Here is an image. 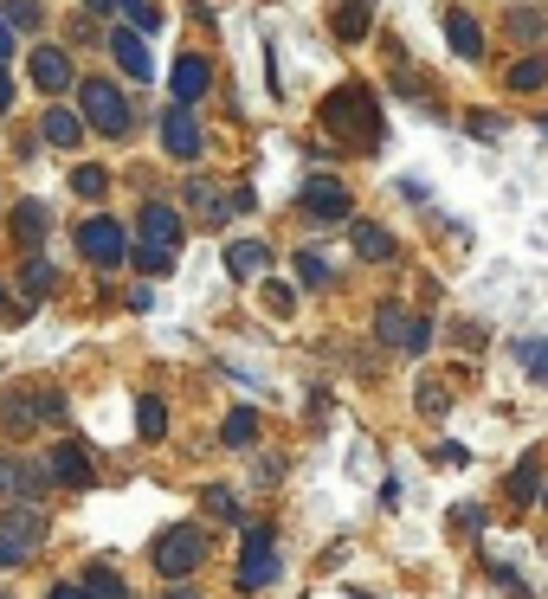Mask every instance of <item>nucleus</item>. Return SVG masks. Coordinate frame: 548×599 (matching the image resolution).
I'll return each instance as SVG.
<instances>
[{
    "instance_id": "obj_1",
    "label": "nucleus",
    "mask_w": 548,
    "mask_h": 599,
    "mask_svg": "<svg viewBox=\"0 0 548 599\" xmlns=\"http://www.w3.org/2000/svg\"><path fill=\"white\" fill-rule=\"evenodd\" d=\"M323 130L343 135V142H381V104H374V91L368 84H343V91H330L323 97Z\"/></svg>"
},
{
    "instance_id": "obj_2",
    "label": "nucleus",
    "mask_w": 548,
    "mask_h": 599,
    "mask_svg": "<svg viewBox=\"0 0 548 599\" xmlns=\"http://www.w3.org/2000/svg\"><path fill=\"white\" fill-rule=\"evenodd\" d=\"M148 561H155V574H162V580H188V574H201L206 529H201V523H168V529L155 535Z\"/></svg>"
},
{
    "instance_id": "obj_3",
    "label": "nucleus",
    "mask_w": 548,
    "mask_h": 599,
    "mask_svg": "<svg viewBox=\"0 0 548 599\" xmlns=\"http://www.w3.org/2000/svg\"><path fill=\"white\" fill-rule=\"evenodd\" d=\"M78 104H84V123L97 135H110V142H123V135L136 130V110H130V97L110 77H84L78 84Z\"/></svg>"
},
{
    "instance_id": "obj_4",
    "label": "nucleus",
    "mask_w": 548,
    "mask_h": 599,
    "mask_svg": "<svg viewBox=\"0 0 548 599\" xmlns=\"http://www.w3.org/2000/svg\"><path fill=\"white\" fill-rule=\"evenodd\" d=\"M246 529V548H239V594H265L277 574V529L272 523H239Z\"/></svg>"
},
{
    "instance_id": "obj_5",
    "label": "nucleus",
    "mask_w": 548,
    "mask_h": 599,
    "mask_svg": "<svg viewBox=\"0 0 548 599\" xmlns=\"http://www.w3.org/2000/svg\"><path fill=\"white\" fill-rule=\"evenodd\" d=\"M46 541V510L39 503H7L0 516V567H20L26 554H39Z\"/></svg>"
},
{
    "instance_id": "obj_6",
    "label": "nucleus",
    "mask_w": 548,
    "mask_h": 599,
    "mask_svg": "<svg viewBox=\"0 0 548 599\" xmlns=\"http://www.w3.org/2000/svg\"><path fill=\"white\" fill-rule=\"evenodd\" d=\"M374 335H381V348H394V355H426L432 348V323L407 310V303H381L374 310Z\"/></svg>"
},
{
    "instance_id": "obj_7",
    "label": "nucleus",
    "mask_w": 548,
    "mask_h": 599,
    "mask_svg": "<svg viewBox=\"0 0 548 599\" xmlns=\"http://www.w3.org/2000/svg\"><path fill=\"white\" fill-rule=\"evenodd\" d=\"M78 252H84L97 271H117L123 259H130V232H123L110 213H91V219H78Z\"/></svg>"
},
{
    "instance_id": "obj_8",
    "label": "nucleus",
    "mask_w": 548,
    "mask_h": 599,
    "mask_svg": "<svg viewBox=\"0 0 548 599\" xmlns=\"http://www.w3.org/2000/svg\"><path fill=\"white\" fill-rule=\"evenodd\" d=\"M297 206H303V219H317V226H336V219L355 213V200H348V188L336 175H310L303 194H297Z\"/></svg>"
},
{
    "instance_id": "obj_9",
    "label": "nucleus",
    "mask_w": 548,
    "mask_h": 599,
    "mask_svg": "<svg viewBox=\"0 0 548 599\" xmlns=\"http://www.w3.org/2000/svg\"><path fill=\"white\" fill-rule=\"evenodd\" d=\"M46 483H52L46 465H33V458H20V452H0V503H39Z\"/></svg>"
},
{
    "instance_id": "obj_10",
    "label": "nucleus",
    "mask_w": 548,
    "mask_h": 599,
    "mask_svg": "<svg viewBox=\"0 0 548 599\" xmlns=\"http://www.w3.org/2000/svg\"><path fill=\"white\" fill-rule=\"evenodd\" d=\"M46 477H52V483H65V490H91V483H97V458H91V445L59 439V445H52V458H46Z\"/></svg>"
},
{
    "instance_id": "obj_11",
    "label": "nucleus",
    "mask_w": 548,
    "mask_h": 599,
    "mask_svg": "<svg viewBox=\"0 0 548 599\" xmlns=\"http://www.w3.org/2000/svg\"><path fill=\"white\" fill-rule=\"evenodd\" d=\"M162 148H168V161H201V123H194V104L162 110Z\"/></svg>"
},
{
    "instance_id": "obj_12",
    "label": "nucleus",
    "mask_w": 548,
    "mask_h": 599,
    "mask_svg": "<svg viewBox=\"0 0 548 599\" xmlns=\"http://www.w3.org/2000/svg\"><path fill=\"white\" fill-rule=\"evenodd\" d=\"M136 226H142V245H168V252H181V239H188V226H181V213H175L168 200H148Z\"/></svg>"
},
{
    "instance_id": "obj_13",
    "label": "nucleus",
    "mask_w": 548,
    "mask_h": 599,
    "mask_svg": "<svg viewBox=\"0 0 548 599\" xmlns=\"http://www.w3.org/2000/svg\"><path fill=\"white\" fill-rule=\"evenodd\" d=\"M168 91H175V104H201L206 91H213V65H206L201 52H181L175 71H168Z\"/></svg>"
},
{
    "instance_id": "obj_14",
    "label": "nucleus",
    "mask_w": 548,
    "mask_h": 599,
    "mask_svg": "<svg viewBox=\"0 0 548 599\" xmlns=\"http://www.w3.org/2000/svg\"><path fill=\"white\" fill-rule=\"evenodd\" d=\"M348 245H355V259H368V265H394V259H401V239H394L388 226H374V219H355V226H348Z\"/></svg>"
},
{
    "instance_id": "obj_15",
    "label": "nucleus",
    "mask_w": 548,
    "mask_h": 599,
    "mask_svg": "<svg viewBox=\"0 0 548 599\" xmlns=\"http://www.w3.org/2000/svg\"><path fill=\"white\" fill-rule=\"evenodd\" d=\"M33 84H39V91H46V97H59V91H71V77H78V71H71V52L65 46H39V52H33Z\"/></svg>"
},
{
    "instance_id": "obj_16",
    "label": "nucleus",
    "mask_w": 548,
    "mask_h": 599,
    "mask_svg": "<svg viewBox=\"0 0 548 599\" xmlns=\"http://www.w3.org/2000/svg\"><path fill=\"white\" fill-rule=\"evenodd\" d=\"M181 200L194 206V219H206V226H226V219H233V194H226V188H213L206 175H194V181L181 188Z\"/></svg>"
},
{
    "instance_id": "obj_17",
    "label": "nucleus",
    "mask_w": 548,
    "mask_h": 599,
    "mask_svg": "<svg viewBox=\"0 0 548 599\" xmlns=\"http://www.w3.org/2000/svg\"><path fill=\"white\" fill-rule=\"evenodd\" d=\"M110 59L130 71V84H148V77H155V59H148L142 33H130V26H117V33H110Z\"/></svg>"
},
{
    "instance_id": "obj_18",
    "label": "nucleus",
    "mask_w": 548,
    "mask_h": 599,
    "mask_svg": "<svg viewBox=\"0 0 548 599\" xmlns=\"http://www.w3.org/2000/svg\"><path fill=\"white\" fill-rule=\"evenodd\" d=\"M445 46H452L465 65H472V59H484V26L465 13V7H452V13H445Z\"/></svg>"
},
{
    "instance_id": "obj_19",
    "label": "nucleus",
    "mask_w": 548,
    "mask_h": 599,
    "mask_svg": "<svg viewBox=\"0 0 548 599\" xmlns=\"http://www.w3.org/2000/svg\"><path fill=\"white\" fill-rule=\"evenodd\" d=\"M226 271H233V277H265V271H272V245H265V239H233V245H226Z\"/></svg>"
},
{
    "instance_id": "obj_20",
    "label": "nucleus",
    "mask_w": 548,
    "mask_h": 599,
    "mask_svg": "<svg viewBox=\"0 0 548 599\" xmlns=\"http://www.w3.org/2000/svg\"><path fill=\"white\" fill-rule=\"evenodd\" d=\"M0 426L26 432V426H46V406H39V387H13L7 406H0Z\"/></svg>"
},
{
    "instance_id": "obj_21",
    "label": "nucleus",
    "mask_w": 548,
    "mask_h": 599,
    "mask_svg": "<svg viewBox=\"0 0 548 599\" xmlns=\"http://www.w3.org/2000/svg\"><path fill=\"white\" fill-rule=\"evenodd\" d=\"M503 490H510V503H536V496H543V452H523Z\"/></svg>"
},
{
    "instance_id": "obj_22",
    "label": "nucleus",
    "mask_w": 548,
    "mask_h": 599,
    "mask_svg": "<svg viewBox=\"0 0 548 599\" xmlns=\"http://www.w3.org/2000/svg\"><path fill=\"white\" fill-rule=\"evenodd\" d=\"M368 33H374V0H343V7H336V39L355 46V39H368Z\"/></svg>"
},
{
    "instance_id": "obj_23",
    "label": "nucleus",
    "mask_w": 548,
    "mask_h": 599,
    "mask_svg": "<svg viewBox=\"0 0 548 599\" xmlns=\"http://www.w3.org/2000/svg\"><path fill=\"white\" fill-rule=\"evenodd\" d=\"M39 239H46V206H39V200H20V206H13V245L26 252V245H39Z\"/></svg>"
},
{
    "instance_id": "obj_24",
    "label": "nucleus",
    "mask_w": 548,
    "mask_h": 599,
    "mask_svg": "<svg viewBox=\"0 0 548 599\" xmlns=\"http://www.w3.org/2000/svg\"><path fill=\"white\" fill-rule=\"evenodd\" d=\"M510 91H516V97L548 91V59H543V52H529V59H516V65H510Z\"/></svg>"
},
{
    "instance_id": "obj_25",
    "label": "nucleus",
    "mask_w": 548,
    "mask_h": 599,
    "mask_svg": "<svg viewBox=\"0 0 548 599\" xmlns=\"http://www.w3.org/2000/svg\"><path fill=\"white\" fill-rule=\"evenodd\" d=\"M39 135H46L52 148H78V135H84V117H78V110H46Z\"/></svg>"
},
{
    "instance_id": "obj_26",
    "label": "nucleus",
    "mask_w": 548,
    "mask_h": 599,
    "mask_svg": "<svg viewBox=\"0 0 548 599\" xmlns=\"http://www.w3.org/2000/svg\"><path fill=\"white\" fill-rule=\"evenodd\" d=\"M543 33H548V7H536V0H529V7H510V39L536 46Z\"/></svg>"
},
{
    "instance_id": "obj_27",
    "label": "nucleus",
    "mask_w": 548,
    "mask_h": 599,
    "mask_svg": "<svg viewBox=\"0 0 548 599\" xmlns=\"http://www.w3.org/2000/svg\"><path fill=\"white\" fill-rule=\"evenodd\" d=\"M20 290H26V310H33V303H46V297H52V265H46V259H39V252H33V259H26V265H20Z\"/></svg>"
},
{
    "instance_id": "obj_28",
    "label": "nucleus",
    "mask_w": 548,
    "mask_h": 599,
    "mask_svg": "<svg viewBox=\"0 0 548 599\" xmlns=\"http://www.w3.org/2000/svg\"><path fill=\"white\" fill-rule=\"evenodd\" d=\"M219 439H226L233 452H246V445L259 439V412H252V406H233V412H226V426H219Z\"/></svg>"
},
{
    "instance_id": "obj_29",
    "label": "nucleus",
    "mask_w": 548,
    "mask_h": 599,
    "mask_svg": "<svg viewBox=\"0 0 548 599\" xmlns=\"http://www.w3.org/2000/svg\"><path fill=\"white\" fill-rule=\"evenodd\" d=\"M0 20L13 33H39L46 26V0H0Z\"/></svg>"
},
{
    "instance_id": "obj_30",
    "label": "nucleus",
    "mask_w": 548,
    "mask_h": 599,
    "mask_svg": "<svg viewBox=\"0 0 548 599\" xmlns=\"http://www.w3.org/2000/svg\"><path fill=\"white\" fill-rule=\"evenodd\" d=\"M136 432L155 445V439H168V399H155V394H142L136 399Z\"/></svg>"
},
{
    "instance_id": "obj_31",
    "label": "nucleus",
    "mask_w": 548,
    "mask_h": 599,
    "mask_svg": "<svg viewBox=\"0 0 548 599\" xmlns=\"http://www.w3.org/2000/svg\"><path fill=\"white\" fill-rule=\"evenodd\" d=\"M516 368H523L536 387H548V342L543 335H523V342H516Z\"/></svg>"
},
{
    "instance_id": "obj_32",
    "label": "nucleus",
    "mask_w": 548,
    "mask_h": 599,
    "mask_svg": "<svg viewBox=\"0 0 548 599\" xmlns=\"http://www.w3.org/2000/svg\"><path fill=\"white\" fill-rule=\"evenodd\" d=\"M290 265H297V284H303V290H330V259H323V252H297Z\"/></svg>"
},
{
    "instance_id": "obj_33",
    "label": "nucleus",
    "mask_w": 548,
    "mask_h": 599,
    "mask_svg": "<svg viewBox=\"0 0 548 599\" xmlns=\"http://www.w3.org/2000/svg\"><path fill=\"white\" fill-rule=\"evenodd\" d=\"M78 587H84L91 599H130V587H123L110 567H84V580H78Z\"/></svg>"
},
{
    "instance_id": "obj_34",
    "label": "nucleus",
    "mask_w": 548,
    "mask_h": 599,
    "mask_svg": "<svg viewBox=\"0 0 548 599\" xmlns=\"http://www.w3.org/2000/svg\"><path fill=\"white\" fill-rule=\"evenodd\" d=\"M130 265H136L142 277H168V271H175V252H168V245H136Z\"/></svg>"
},
{
    "instance_id": "obj_35",
    "label": "nucleus",
    "mask_w": 548,
    "mask_h": 599,
    "mask_svg": "<svg viewBox=\"0 0 548 599\" xmlns=\"http://www.w3.org/2000/svg\"><path fill=\"white\" fill-rule=\"evenodd\" d=\"M104 188H110V175H104L97 161H84V168H71V194H84V200H104Z\"/></svg>"
},
{
    "instance_id": "obj_36",
    "label": "nucleus",
    "mask_w": 548,
    "mask_h": 599,
    "mask_svg": "<svg viewBox=\"0 0 548 599\" xmlns=\"http://www.w3.org/2000/svg\"><path fill=\"white\" fill-rule=\"evenodd\" d=\"M201 503H206V516H219V523H239V496H233L226 483H213Z\"/></svg>"
},
{
    "instance_id": "obj_37",
    "label": "nucleus",
    "mask_w": 548,
    "mask_h": 599,
    "mask_svg": "<svg viewBox=\"0 0 548 599\" xmlns=\"http://www.w3.org/2000/svg\"><path fill=\"white\" fill-rule=\"evenodd\" d=\"M419 412H432V419H439V412H445V406H452V387H439V381H419Z\"/></svg>"
},
{
    "instance_id": "obj_38",
    "label": "nucleus",
    "mask_w": 548,
    "mask_h": 599,
    "mask_svg": "<svg viewBox=\"0 0 548 599\" xmlns=\"http://www.w3.org/2000/svg\"><path fill=\"white\" fill-rule=\"evenodd\" d=\"M452 529L458 535H484V503H458V510H452Z\"/></svg>"
},
{
    "instance_id": "obj_39",
    "label": "nucleus",
    "mask_w": 548,
    "mask_h": 599,
    "mask_svg": "<svg viewBox=\"0 0 548 599\" xmlns=\"http://www.w3.org/2000/svg\"><path fill=\"white\" fill-rule=\"evenodd\" d=\"M265 303H272L277 316H290V303H297V297H290V290H284V284H265Z\"/></svg>"
},
{
    "instance_id": "obj_40",
    "label": "nucleus",
    "mask_w": 548,
    "mask_h": 599,
    "mask_svg": "<svg viewBox=\"0 0 548 599\" xmlns=\"http://www.w3.org/2000/svg\"><path fill=\"white\" fill-rule=\"evenodd\" d=\"M490 574H497V587H503V594H516V599L529 594V587H523V574H510V567H490Z\"/></svg>"
},
{
    "instance_id": "obj_41",
    "label": "nucleus",
    "mask_w": 548,
    "mask_h": 599,
    "mask_svg": "<svg viewBox=\"0 0 548 599\" xmlns=\"http://www.w3.org/2000/svg\"><path fill=\"white\" fill-rule=\"evenodd\" d=\"M46 599H91V594H84L78 580H59V587H52V594H46Z\"/></svg>"
},
{
    "instance_id": "obj_42",
    "label": "nucleus",
    "mask_w": 548,
    "mask_h": 599,
    "mask_svg": "<svg viewBox=\"0 0 548 599\" xmlns=\"http://www.w3.org/2000/svg\"><path fill=\"white\" fill-rule=\"evenodd\" d=\"M13 110V77H7V65H0V117Z\"/></svg>"
},
{
    "instance_id": "obj_43",
    "label": "nucleus",
    "mask_w": 548,
    "mask_h": 599,
    "mask_svg": "<svg viewBox=\"0 0 548 599\" xmlns=\"http://www.w3.org/2000/svg\"><path fill=\"white\" fill-rule=\"evenodd\" d=\"M7 59H13V26L0 20V65H7Z\"/></svg>"
},
{
    "instance_id": "obj_44",
    "label": "nucleus",
    "mask_w": 548,
    "mask_h": 599,
    "mask_svg": "<svg viewBox=\"0 0 548 599\" xmlns=\"http://www.w3.org/2000/svg\"><path fill=\"white\" fill-rule=\"evenodd\" d=\"M168 599H201V594H194V587H181V580H175V587H168Z\"/></svg>"
},
{
    "instance_id": "obj_45",
    "label": "nucleus",
    "mask_w": 548,
    "mask_h": 599,
    "mask_svg": "<svg viewBox=\"0 0 548 599\" xmlns=\"http://www.w3.org/2000/svg\"><path fill=\"white\" fill-rule=\"evenodd\" d=\"M7 310H13V297H7V290H0V316H7Z\"/></svg>"
},
{
    "instance_id": "obj_46",
    "label": "nucleus",
    "mask_w": 548,
    "mask_h": 599,
    "mask_svg": "<svg viewBox=\"0 0 548 599\" xmlns=\"http://www.w3.org/2000/svg\"><path fill=\"white\" fill-rule=\"evenodd\" d=\"M543 135H548V117H543Z\"/></svg>"
},
{
    "instance_id": "obj_47",
    "label": "nucleus",
    "mask_w": 548,
    "mask_h": 599,
    "mask_svg": "<svg viewBox=\"0 0 548 599\" xmlns=\"http://www.w3.org/2000/svg\"><path fill=\"white\" fill-rule=\"evenodd\" d=\"M543 503H548V490H543Z\"/></svg>"
},
{
    "instance_id": "obj_48",
    "label": "nucleus",
    "mask_w": 548,
    "mask_h": 599,
    "mask_svg": "<svg viewBox=\"0 0 548 599\" xmlns=\"http://www.w3.org/2000/svg\"><path fill=\"white\" fill-rule=\"evenodd\" d=\"M0 599H7V594H0Z\"/></svg>"
}]
</instances>
